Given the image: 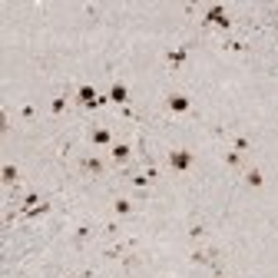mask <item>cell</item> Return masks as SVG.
I'll list each match as a JSON object with an SVG mask.
<instances>
[{"mask_svg":"<svg viewBox=\"0 0 278 278\" xmlns=\"http://www.w3.org/2000/svg\"><path fill=\"white\" fill-rule=\"evenodd\" d=\"M235 149L238 152H248V139H235Z\"/></svg>","mask_w":278,"mask_h":278,"instance_id":"14","label":"cell"},{"mask_svg":"<svg viewBox=\"0 0 278 278\" xmlns=\"http://www.w3.org/2000/svg\"><path fill=\"white\" fill-rule=\"evenodd\" d=\"M83 169H86L89 175H103V162H100V159H93V156L83 159Z\"/></svg>","mask_w":278,"mask_h":278,"instance_id":"7","label":"cell"},{"mask_svg":"<svg viewBox=\"0 0 278 278\" xmlns=\"http://www.w3.org/2000/svg\"><path fill=\"white\" fill-rule=\"evenodd\" d=\"M186 60H189V50H186V47H172V50L166 53L169 70H182V66H186Z\"/></svg>","mask_w":278,"mask_h":278,"instance_id":"4","label":"cell"},{"mask_svg":"<svg viewBox=\"0 0 278 278\" xmlns=\"http://www.w3.org/2000/svg\"><path fill=\"white\" fill-rule=\"evenodd\" d=\"M202 20H206V24H212V27H222V30H229V27H232L229 10H225V7H209Z\"/></svg>","mask_w":278,"mask_h":278,"instance_id":"2","label":"cell"},{"mask_svg":"<svg viewBox=\"0 0 278 278\" xmlns=\"http://www.w3.org/2000/svg\"><path fill=\"white\" fill-rule=\"evenodd\" d=\"M169 166H172L175 172H186V169L192 166V152L189 149H172L169 152Z\"/></svg>","mask_w":278,"mask_h":278,"instance_id":"3","label":"cell"},{"mask_svg":"<svg viewBox=\"0 0 278 278\" xmlns=\"http://www.w3.org/2000/svg\"><path fill=\"white\" fill-rule=\"evenodd\" d=\"M113 159H116V162H126L129 159V146H123V143L113 146Z\"/></svg>","mask_w":278,"mask_h":278,"instance_id":"9","label":"cell"},{"mask_svg":"<svg viewBox=\"0 0 278 278\" xmlns=\"http://www.w3.org/2000/svg\"><path fill=\"white\" fill-rule=\"evenodd\" d=\"M50 110H53V113H63L66 110V100H63V96H56L53 103H50Z\"/></svg>","mask_w":278,"mask_h":278,"instance_id":"13","label":"cell"},{"mask_svg":"<svg viewBox=\"0 0 278 278\" xmlns=\"http://www.w3.org/2000/svg\"><path fill=\"white\" fill-rule=\"evenodd\" d=\"M110 100H113V103H126V100H129V89L123 86V83H116V86L110 89Z\"/></svg>","mask_w":278,"mask_h":278,"instance_id":"6","label":"cell"},{"mask_svg":"<svg viewBox=\"0 0 278 278\" xmlns=\"http://www.w3.org/2000/svg\"><path fill=\"white\" fill-rule=\"evenodd\" d=\"M17 179H20L17 166H4V182H17Z\"/></svg>","mask_w":278,"mask_h":278,"instance_id":"11","label":"cell"},{"mask_svg":"<svg viewBox=\"0 0 278 278\" xmlns=\"http://www.w3.org/2000/svg\"><path fill=\"white\" fill-rule=\"evenodd\" d=\"M93 143L96 146H110L113 143V133H110V129H93Z\"/></svg>","mask_w":278,"mask_h":278,"instance_id":"8","label":"cell"},{"mask_svg":"<svg viewBox=\"0 0 278 278\" xmlns=\"http://www.w3.org/2000/svg\"><path fill=\"white\" fill-rule=\"evenodd\" d=\"M245 182L248 186H262V172H258V169H248V172H245Z\"/></svg>","mask_w":278,"mask_h":278,"instance_id":"10","label":"cell"},{"mask_svg":"<svg viewBox=\"0 0 278 278\" xmlns=\"http://www.w3.org/2000/svg\"><path fill=\"white\" fill-rule=\"evenodd\" d=\"M76 100H79V106H83V110H96V106H103L110 96H100V93H96V86H89V83H86V86H79Z\"/></svg>","mask_w":278,"mask_h":278,"instance_id":"1","label":"cell"},{"mask_svg":"<svg viewBox=\"0 0 278 278\" xmlns=\"http://www.w3.org/2000/svg\"><path fill=\"white\" fill-rule=\"evenodd\" d=\"M166 106H169V113H189V96L186 93H169V100H166Z\"/></svg>","mask_w":278,"mask_h":278,"instance_id":"5","label":"cell"},{"mask_svg":"<svg viewBox=\"0 0 278 278\" xmlns=\"http://www.w3.org/2000/svg\"><path fill=\"white\" fill-rule=\"evenodd\" d=\"M116 212L119 215H129V212H133V202H129V199H119V202H116Z\"/></svg>","mask_w":278,"mask_h":278,"instance_id":"12","label":"cell"}]
</instances>
